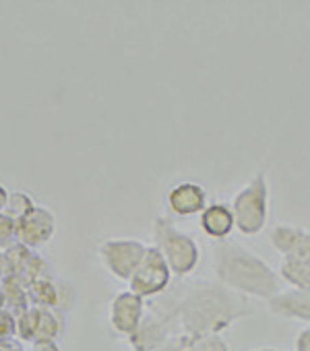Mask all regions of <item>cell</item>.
I'll use <instances>...</instances> for the list:
<instances>
[{
    "mask_svg": "<svg viewBox=\"0 0 310 351\" xmlns=\"http://www.w3.org/2000/svg\"><path fill=\"white\" fill-rule=\"evenodd\" d=\"M153 236L155 246L164 254L172 275L187 277L197 269L201 261V248L193 236L180 232L168 217H155Z\"/></svg>",
    "mask_w": 310,
    "mask_h": 351,
    "instance_id": "obj_4",
    "label": "cell"
},
{
    "mask_svg": "<svg viewBox=\"0 0 310 351\" xmlns=\"http://www.w3.org/2000/svg\"><path fill=\"white\" fill-rule=\"evenodd\" d=\"M285 258H298V261L310 263V232L308 230H302V234H300V238H298L291 254L285 256Z\"/></svg>",
    "mask_w": 310,
    "mask_h": 351,
    "instance_id": "obj_17",
    "label": "cell"
},
{
    "mask_svg": "<svg viewBox=\"0 0 310 351\" xmlns=\"http://www.w3.org/2000/svg\"><path fill=\"white\" fill-rule=\"evenodd\" d=\"M254 351H277V349H273V347H263V349H254Z\"/></svg>",
    "mask_w": 310,
    "mask_h": 351,
    "instance_id": "obj_23",
    "label": "cell"
},
{
    "mask_svg": "<svg viewBox=\"0 0 310 351\" xmlns=\"http://www.w3.org/2000/svg\"><path fill=\"white\" fill-rule=\"evenodd\" d=\"M56 232V217L50 209L36 207L23 221L17 223V240L25 248H40L52 240Z\"/></svg>",
    "mask_w": 310,
    "mask_h": 351,
    "instance_id": "obj_8",
    "label": "cell"
},
{
    "mask_svg": "<svg viewBox=\"0 0 310 351\" xmlns=\"http://www.w3.org/2000/svg\"><path fill=\"white\" fill-rule=\"evenodd\" d=\"M294 351H310V324H306V326L298 332Z\"/></svg>",
    "mask_w": 310,
    "mask_h": 351,
    "instance_id": "obj_19",
    "label": "cell"
},
{
    "mask_svg": "<svg viewBox=\"0 0 310 351\" xmlns=\"http://www.w3.org/2000/svg\"><path fill=\"white\" fill-rule=\"evenodd\" d=\"M168 207L178 217H191L203 213L207 203V191L197 182H180L168 193Z\"/></svg>",
    "mask_w": 310,
    "mask_h": 351,
    "instance_id": "obj_9",
    "label": "cell"
},
{
    "mask_svg": "<svg viewBox=\"0 0 310 351\" xmlns=\"http://www.w3.org/2000/svg\"><path fill=\"white\" fill-rule=\"evenodd\" d=\"M234 228H236V219L232 213V205L228 203H222V201L211 203L201 213V230L213 240H219V242L228 240Z\"/></svg>",
    "mask_w": 310,
    "mask_h": 351,
    "instance_id": "obj_10",
    "label": "cell"
},
{
    "mask_svg": "<svg viewBox=\"0 0 310 351\" xmlns=\"http://www.w3.org/2000/svg\"><path fill=\"white\" fill-rule=\"evenodd\" d=\"M232 213L236 219V228L244 236H257L267 223L269 217V180H267V167L254 171V176L244 184L234 201Z\"/></svg>",
    "mask_w": 310,
    "mask_h": 351,
    "instance_id": "obj_3",
    "label": "cell"
},
{
    "mask_svg": "<svg viewBox=\"0 0 310 351\" xmlns=\"http://www.w3.org/2000/svg\"><path fill=\"white\" fill-rule=\"evenodd\" d=\"M3 271H5V256H0V277H3Z\"/></svg>",
    "mask_w": 310,
    "mask_h": 351,
    "instance_id": "obj_22",
    "label": "cell"
},
{
    "mask_svg": "<svg viewBox=\"0 0 310 351\" xmlns=\"http://www.w3.org/2000/svg\"><path fill=\"white\" fill-rule=\"evenodd\" d=\"M302 230H304V228H300V226H289V223L273 226L271 232H269V242H271V246H273L279 254H283V258H285V256L291 254V250H294V246H296V242H298Z\"/></svg>",
    "mask_w": 310,
    "mask_h": 351,
    "instance_id": "obj_13",
    "label": "cell"
},
{
    "mask_svg": "<svg viewBox=\"0 0 310 351\" xmlns=\"http://www.w3.org/2000/svg\"><path fill=\"white\" fill-rule=\"evenodd\" d=\"M145 250H147V246L139 240L110 238L99 244L97 256H99L104 269L112 277H116L120 281H128L132 277V273L136 271V267L141 265Z\"/></svg>",
    "mask_w": 310,
    "mask_h": 351,
    "instance_id": "obj_6",
    "label": "cell"
},
{
    "mask_svg": "<svg viewBox=\"0 0 310 351\" xmlns=\"http://www.w3.org/2000/svg\"><path fill=\"white\" fill-rule=\"evenodd\" d=\"M279 277L300 293H310V263L298 258H283L279 267Z\"/></svg>",
    "mask_w": 310,
    "mask_h": 351,
    "instance_id": "obj_12",
    "label": "cell"
},
{
    "mask_svg": "<svg viewBox=\"0 0 310 351\" xmlns=\"http://www.w3.org/2000/svg\"><path fill=\"white\" fill-rule=\"evenodd\" d=\"M170 279H172V271L164 254L158 250V246H147L141 265L128 279V289L139 298L147 300L164 293L170 285Z\"/></svg>",
    "mask_w": 310,
    "mask_h": 351,
    "instance_id": "obj_5",
    "label": "cell"
},
{
    "mask_svg": "<svg viewBox=\"0 0 310 351\" xmlns=\"http://www.w3.org/2000/svg\"><path fill=\"white\" fill-rule=\"evenodd\" d=\"M189 351H230V345L224 341L222 335H203L191 337Z\"/></svg>",
    "mask_w": 310,
    "mask_h": 351,
    "instance_id": "obj_15",
    "label": "cell"
},
{
    "mask_svg": "<svg viewBox=\"0 0 310 351\" xmlns=\"http://www.w3.org/2000/svg\"><path fill=\"white\" fill-rule=\"evenodd\" d=\"M32 351H62L56 341H34Z\"/></svg>",
    "mask_w": 310,
    "mask_h": 351,
    "instance_id": "obj_20",
    "label": "cell"
},
{
    "mask_svg": "<svg viewBox=\"0 0 310 351\" xmlns=\"http://www.w3.org/2000/svg\"><path fill=\"white\" fill-rule=\"evenodd\" d=\"M269 310L277 316L302 320L310 324V293H300L294 289L277 293L271 302H267Z\"/></svg>",
    "mask_w": 310,
    "mask_h": 351,
    "instance_id": "obj_11",
    "label": "cell"
},
{
    "mask_svg": "<svg viewBox=\"0 0 310 351\" xmlns=\"http://www.w3.org/2000/svg\"><path fill=\"white\" fill-rule=\"evenodd\" d=\"M15 238H17V223L5 213H0V246H9Z\"/></svg>",
    "mask_w": 310,
    "mask_h": 351,
    "instance_id": "obj_18",
    "label": "cell"
},
{
    "mask_svg": "<svg viewBox=\"0 0 310 351\" xmlns=\"http://www.w3.org/2000/svg\"><path fill=\"white\" fill-rule=\"evenodd\" d=\"M9 197H11V193H7V189L0 184V213H5L7 203H9Z\"/></svg>",
    "mask_w": 310,
    "mask_h": 351,
    "instance_id": "obj_21",
    "label": "cell"
},
{
    "mask_svg": "<svg viewBox=\"0 0 310 351\" xmlns=\"http://www.w3.org/2000/svg\"><path fill=\"white\" fill-rule=\"evenodd\" d=\"M215 275L219 283L240 295L271 302L281 293V277L267 261L234 240H224L215 248Z\"/></svg>",
    "mask_w": 310,
    "mask_h": 351,
    "instance_id": "obj_2",
    "label": "cell"
},
{
    "mask_svg": "<svg viewBox=\"0 0 310 351\" xmlns=\"http://www.w3.org/2000/svg\"><path fill=\"white\" fill-rule=\"evenodd\" d=\"M252 314L248 300L222 283L201 281L193 285L180 302L168 312L176 320L184 335L203 337V335H222L234 322Z\"/></svg>",
    "mask_w": 310,
    "mask_h": 351,
    "instance_id": "obj_1",
    "label": "cell"
},
{
    "mask_svg": "<svg viewBox=\"0 0 310 351\" xmlns=\"http://www.w3.org/2000/svg\"><path fill=\"white\" fill-rule=\"evenodd\" d=\"M108 318H110V324L116 335L130 339L139 330V326L145 318V300L139 298L136 293H132L130 289L120 291L110 302Z\"/></svg>",
    "mask_w": 310,
    "mask_h": 351,
    "instance_id": "obj_7",
    "label": "cell"
},
{
    "mask_svg": "<svg viewBox=\"0 0 310 351\" xmlns=\"http://www.w3.org/2000/svg\"><path fill=\"white\" fill-rule=\"evenodd\" d=\"M36 209V203L29 195L25 193H13L9 197V203H7V209H5V215L11 217L15 223L23 221L32 211Z\"/></svg>",
    "mask_w": 310,
    "mask_h": 351,
    "instance_id": "obj_14",
    "label": "cell"
},
{
    "mask_svg": "<svg viewBox=\"0 0 310 351\" xmlns=\"http://www.w3.org/2000/svg\"><path fill=\"white\" fill-rule=\"evenodd\" d=\"M189 347H191V337L184 332H174L164 343H160L158 347H153L149 351H189Z\"/></svg>",
    "mask_w": 310,
    "mask_h": 351,
    "instance_id": "obj_16",
    "label": "cell"
}]
</instances>
